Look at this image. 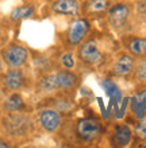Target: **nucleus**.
Masks as SVG:
<instances>
[{
	"label": "nucleus",
	"mask_w": 146,
	"mask_h": 148,
	"mask_svg": "<svg viewBox=\"0 0 146 148\" xmlns=\"http://www.w3.org/2000/svg\"><path fill=\"white\" fill-rule=\"evenodd\" d=\"M77 135L81 140L92 141L98 139L102 133V125L95 119H83L77 123Z\"/></svg>",
	"instance_id": "obj_1"
},
{
	"label": "nucleus",
	"mask_w": 146,
	"mask_h": 148,
	"mask_svg": "<svg viewBox=\"0 0 146 148\" xmlns=\"http://www.w3.org/2000/svg\"><path fill=\"white\" fill-rule=\"evenodd\" d=\"M88 31H89V23H88V20H85V19L73 20L66 32L68 43L72 45V46H77L85 38Z\"/></svg>",
	"instance_id": "obj_2"
},
{
	"label": "nucleus",
	"mask_w": 146,
	"mask_h": 148,
	"mask_svg": "<svg viewBox=\"0 0 146 148\" xmlns=\"http://www.w3.org/2000/svg\"><path fill=\"white\" fill-rule=\"evenodd\" d=\"M28 57L27 50L23 46L19 45H11L7 49L3 50V58L4 61L12 67H19L26 63Z\"/></svg>",
	"instance_id": "obj_3"
},
{
	"label": "nucleus",
	"mask_w": 146,
	"mask_h": 148,
	"mask_svg": "<svg viewBox=\"0 0 146 148\" xmlns=\"http://www.w3.org/2000/svg\"><path fill=\"white\" fill-rule=\"evenodd\" d=\"M4 127L10 132V135H23L27 132L28 120L20 113L11 112V114H8L4 119Z\"/></svg>",
	"instance_id": "obj_4"
},
{
	"label": "nucleus",
	"mask_w": 146,
	"mask_h": 148,
	"mask_svg": "<svg viewBox=\"0 0 146 148\" xmlns=\"http://www.w3.org/2000/svg\"><path fill=\"white\" fill-rule=\"evenodd\" d=\"M80 59L88 65H98L103 59L102 51L99 50L98 43L95 40H87L81 45L79 50Z\"/></svg>",
	"instance_id": "obj_5"
},
{
	"label": "nucleus",
	"mask_w": 146,
	"mask_h": 148,
	"mask_svg": "<svg viewBox=\"0 0 146 148\" xmlns=\"http://www.w3.org/2000/svg\"><path fill=\"white\" fill-rule=\"evenodd\" d=\"M130 15V8L126 4H116L110 10L108 22L114 28H120L126 24Z\"/></svg>",
	"instance_id": "obj_6"
},
{
	"label": "nucleus",
	"mask_w": 146,
	"mask_h": 148,
	"mask_svg": "<svg viewBox=\"0 0 146 148\" xmlns=\"http://www.w3.org/2000/svg\"><path fill=\"white\" fill-rule=\"evenodd\" d=\"M39 123L48 132H53L60 127L61 117L55 110L53 109H44L39 113Z\"/></svg>",
	"instance_id": "obj_7"
},
{
	"label": "nucleus",
	"mask_w": 146,
	"mask_h": 148,
	"mask_svg": "<svg viewBox=\"0 0 146 148\" xmlns=\"http://www.w3.org/2000/svg\"><path fill=\"white\" fill-rule=\"evenodd\" d=\"M135 62L130 55H120L112 65V73L118 77H125L134 70Z\"/></svg>",
	"instance_id": "obj_8"
},
{
	"label": "nucleus",
	"mask_w": 146,
	"mask_h": 148,
	"mask_svg": "<svg viewBox=\"0 0 146 148\" xmlns=\"http://www.w3.org/2000/svg\"><path fill=\"white\" fill-rule=\"evenodd\" d=\"M51 10L55 14H61V15H69V16H76L79 14L80 5L77 0H57Z\"/></svg>",
	"instance_id": "obj_9"
},
{
	"label": "nucleus",
	"mask_w": 146,
	"mask_h": 148,
	"mask_svg": "<svg viewBox=\"0 0 146 148\" xmlns=\"http://www.w3.org/2000/svg\"><path fill=\"white\" fill-rule=\"evenodd\" d=\"M24 74L20 69H11L4 75V85L11 90H18L24 85Z\"/></svg>",
	"instance_id": "obj_10"
},
{
	"label": "nucleus",
	"mask_w": 146,
	"mask_h": 148,
	"mask_svg": "<svg viewBox=\"0 0 146 148\" xmlns=\"http://www.w3.org/2000/svg\"><path fill=\"white\" fill-rule=\"evenodd\" d=\"M112 141L118 147H126L131 141V129L125 124H119L114 131Z\"/></svg>",
	"instance_id": "obj_11"
},
{
	"label": "nucleus",
	"mask_w": 146,
	"mask_h": 148,
	"mask_svg": "<svg viewBox=\"0 0 146 148\" xmlns=\"http://www.w3.org/2000/svg\"><path fill=\"white\" fill-rule=\"evenodd\" d=\"M131 110L137 119H142L146 114V90L131 97Z\"/></svg>",
	"instance_id": "obj_12"
},
{
	"label": "nucleus",
	"mask_w": 146,
	"mask_h": 148,
	"mask_svg": "<svg viewBox=\"0 0 146 148\" xmlns=\"http://www.w3.org/2000/svg\"><path fill=\"white\" fill-rule=\"evenodd\" d=\"M58 89H72L77 84V77L69 70H61L55 74Z\"/></svg>",
	"instance_id": "obj_13"
},
{
	"label": "nucleus",
	"mask_w": 146,
	"mask_h": 148,
	"mask_svg": "<svg viewBox=\"0 0 146 148\" xmlns=\"http://www.w3.org/2000/svg\"><path fill=\"white\" fill-rule=\"evenodd\" d=\"M24 106V101L20 94H11L10 97H7L3 102V108L7 112H19V110L23 109Z\"/></svg>",
	"instance_id": "obj_14"
},
{
	"label": "nucleus",
	"mask_w": 146,
	"mask_h": 148,
	"mask_svg": "<svg viewBox=\"0 0 146 148\" xmlns=\"http://www.w3.org/2000/svg\"><path fill=\"white\" fill-rule=\"evenodd\" d=\"M102 86L106 90L107 96L115 102V104H119L120 100H122V93H120V89L118 88V85L115 82L110 81V79H104L102 82Z\"/></svg>",
	"instance_id": "obj_15"
},
{
	"label": "nucleus",
	"mask_w": 146,
	"mask_h": 148,
	"mask_svg": "<svg viewBox=\"0 0 146 148\" xmlns=\"http://www.w3.org/2000/svg\"><path fill=\"white\" fill-rule=\"evenodd\" d=\"M127 46L131 54L146 57V38H133Z\"/></svg>",
	"instance_id": "obj_16"
},
{
	"label": "nucleus",
	"mask_w": 146,
	"mask_h": 148,
	"mask_svg": "<svg viewBox=\"0 0 146 148\" xmlns=\"http://www.w3.org/2000/svg\"><path fill=\"white\" fill-rule=\"evenodd\" d=\"M34 14V7L31 5H20V7L14 8L10 14V18L12 20H22L26 19V18H30V16Z\"/></svg>",
	"instance_id": "obj_17"
},
{
	"label": "nucleus",
	"mask_w": 146,
	"mask_h": 148,
	"mask_svg": "<svg viewBox=\"0 0 146 148\" xmlns=\"http://www.w3.org/2000/svg\"><path fill=\"white\" fill-rule=\"evenodd\" d=\"M41 89L44 92H53V90L58 89V85H57V78H55V74H49L46 77H44L39 82Z\"/></svg>",
	"instance_id": "obj_18"
},
{
	"label": "nucleus",
	"mask_w": 146,
	"mask_h": 148,
	"mask_svg": "<svg viewBox=\"0 0 146 148\" xmlns=\"http://www.w3.org/2000/svg\"><path fill=\"white\" fill-rule=\"evenodd\" d=\"M87 8L91 12H103L108 8V0H87Z\"/></svg>",
	"instance_id": "obj_19"
},
{
	"label": "nucleus",
	"mask_w": 146,
	"mask_h": 148,
	"mask_svg": "<svg viewBox=\"0 0 146 148\" xmlns=\"http://www.w3.org/2000/svg\"><path fill=\"white\" fill-rule=\"evenodd\" d=\"M135 135H137L139 139H142V140L146 139V117L139 119V123L137 124V127H135Z\"/></svg>",
	"instance_id": "obj_20"
},
{
	"label": "nucleus",
	"mask_w": 146,
	"mask_h": 148,
	"mask_svg": "<svg viewBox=\"0 0 146 148\" xmlns=\"http://www.w3.org/2000/svg\"><path fill=\"white\" fill-rule=\"evenodd\" d=\"M135 78L139 81H146V61H141L135 67Z\"/></svg>",
	"instance_id": "obj_21"
},
{
	"label": "nucleus",
	"mask_w": 146,
	"mask_h": 148,
	"mask_svg": "<svg viewBox=\"0 0 146 148\" xmlns=\"http://www.w3.org/2000/svg\"><path fill=\"white\" fill-rule=\"evenodd\" d=\"M61 63L65 69H73L75 67V58H73V54L72 53H65V54L61 57Z\"/></svg>",
	"instance_id": "obj_22"
},
{
	"label": "nucleus",
	"mask_w": 146,
	"mask_h": 148,
	"mask_svg": "<svg viewBox=\"0 0 146 148\" xmlns=\"http://www.w3.org/2000/svg\"><path fill=\"white\" fill-rule=\"evenodd\" d=\"M0 147L6 148V147H8V144H7V143H6V141H4V140H1V139H0Z\"/></svg>",
	"instance_id": "obj_23"
},
{
	"label": "nucleus",
	"mask_w": 146,
	"mask_h": 148,
	"mask_svg": "<svg viewBox=\"0 0 146 148\" xmlns=\"http://www.w3.org/2000/svg\"><path fill=\"white\" fill-rule=\"evenodd\" d=\"M1 94H3V93H1V89H0V97H1Z\"/></svg>",
	"instance_id": "obj_24"
},
{
	"label": "nucleus",
	"mask_w": 146,
	"mask_h": 148,
	"mask_svg": "<svg viewBox=\"0 0 146 148\" xmlns=\"http://www.w3.org/2000/svg\"><path fill=\"white\" fill-rule=\"evenodd\" d=\"M0 69H1V62H0Z\"/></svg>",
	"instance_id": "obj_25"
}]
</instances>
